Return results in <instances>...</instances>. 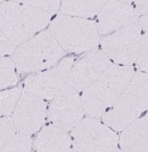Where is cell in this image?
Masks as SVG:
<instances>
[{"label": "cell", "mask_w": 148, "mask_h": 152, "mask_svg": "<svg viewBox=\"0 0 148 152\" xmlns=\"http://www.w3.org/2000/svg\"><path fill=\"white\" fill-rule=\"evenodd\" d=\"M134 74L130 66L110 64L93 84L83 91L81 97L84 113L95 118H103L114 105Z\"/></svg>", "instance_id": "cell-1"}, {"label": "cell", "mask_w": 148, "mask_h": 152, "mask_svg": "<svg viewBox=\"0 0 148 152\" xmlns=\"http://www.w3.org/2000/svg\"><path fill=\"white\" fill-rule=\"evenodd\" d=\"M51 15L16 1L4 2L0 7V30L14 45H19L43 29Z\"/></svg>", "instance_id": "cell-2"}, {"label": "cell", "mask_w": 148, "mask_h": 152, "mask_svg": "<svg viewBox=\"0 0 148 152\" xmlns=\"http://www.w3.org/2000/svg\"><path fill=\"white\" fill-rule=\"evenodd\" d=\"M64 55V50L47 30L18 45L12 60L20 73H36L53 66Z\"/></svg>", "instance_id": "cell-3"}, {"label": "cell", "mask_w": 148, "mask_h": 152, "mask_svg": "<svg viewBox=\"0 0 148 152\" xmlns=\"http://www.w3.org/2000/svg\"><path fill=\"white\" fill-rule=\"evenodd\" d=\"M148 78L147 73H134L115 103L103 116L107 126L121 131L138 119L148 109Z\"/></svg>", "instance_id": "cell-4"}, {"label": "cell", "mask_w": 148, "mask_h": 152, "mask_svg": "<svg viewBox=\"0 0 148 152\" xmlns=\"http://www.w3.org/2000/svg\"><path fill=\"white\" fill-rule=\"evenodd\" d=\"M49 31L64 51L87 52L96 48L100 33L94 22L87 18L62 14L51 22Z\"/></svg>", "instance_id": "cell-5"}, {"label": "cell", "mask_w": 148, "mask_h": 152, "mask_svg": "<svg viewBox=\"0 0 148 152\" xmlns=\"http://www.w3.org/2000/svg\"><path fill=\"white\" fill-rule=\"evenodd\" d=\"M98 119H82L71 130L72 147L76 152H115L118 137Z\"/></svg>", "instance_id": "cell-6"}, {"label": "cell", "mask_w": 148, "mask_h": 152, "mask_svg": "<svg viewBox=\"0 0 148 152\" xmlns=\"http://www.w3.org/2000/svg\"><path fill=\"white\" fill-rule=\"evenodd\" d=\"M141 36V30L136 22L103 36L102 51L117 64L130 66L136 61Z\"/></svg>", "instance_id": "cell-7"}, {"label": "cell", "mask_w": 148, "mask_h": 152, "mask_svg": "<svg viewBox=\"0 0 148 152\" xmlns=\"http://www.w3.org/2000/svg\"><path fill=\"white\" fill-rule=\"evenodd\" d=\"M84 113L78 91L67 81L52 99L49 119L53 125L68 132L82 119Z\"/></svg>", "instance_id": "cell-8"}, {"label": "cell", "mask_w": 148, "mask_h": 152, "mask_svg": "<svg viewBox=\"0 0 148 152\" xmlns=\"http://www.w3.org/2000/svg\"><path fill=\"white\" fill-rule=\"evenodd\" d=\"M74 58H63L52 67L29 76L24 82V91L42 99H52L67 81Z\"/></svg>", "instance_id": "cell-9"}, {"label": "cell", "mask_w": 148, "mask_h": 152, "mask_svg": "<svg viewBox=\"0 0 148 152\" xmlns=\"http://www.w3.org/2000/svg\"><path fill=\"white\" fill-rule=\"evenodd\" d=\"M47 114L43 99L24 91L12 112V120L18 132L31 135L40 130Z\"/></svg>", "instance_id": "cell-10"}, {"label": "cell", "mask_w": 148, "mask_h": 152, "mask_svg": "<svg viewBox=\"0 0 148 152\" xmlns=\"http://www.w3.org/2000/svg\"><path fill=\"white\" fill-rule=\"evenodd\" d=\"M110 63L102 50L86 52L73 63L68 77V84L79 92L84 91L102 75Z\"/></svg>", "instance_id": "cell-11"}, {"label": "cell", "mask_w": 148, "mask_h": 152, "mask_svg": "<svg viewBox=\"0 0 148 152\" xmlns=\"http://www.w3.org/2000/svg\"><path fill=\"white\" fill-rule=\"evenodd\" d=\"M137 18L130 4L108 0L97 14L95 24L100 34L103 36L136 22Z\"/></svg>", "instance_id": "cell-12"}, {"label": "cell", "mask_w": 148, "mask_h": 152, "mask_svg": "<svg viewBox=\"0 0 148 152\" xmlns=\"http://www.w3.org/2000/svg\"><path fill=\"white\" fill-rule=\"evenodd\" d=\"M71 147L67 131L53 124L43 127L33 141V148L38 152H69Z\"/></svg>", "instance_id": "cell-13"}, {"label": "cell", "mask_w": 148, "mask_h": 152, "mask_svg": "<svg viewBox=\"0 0 148 152\" xmlns=\"http://www.w3.org/2000/svg\"><path fill=\"white\" fill-rule=\"evenodd\" d=\"M119 141L120 148L126 152H148V115L138 118L123 130Z\"/></svg>", "instance_id": "cell-14"}, {"label": "cell", "mask_w": 148, "mask_h": 152, "mask_svg": "<svg viewBox=\"0 0 148 152\" xmlns=\"http://www.w3.org/2000/svg\"><path fill=\"white\" fill-rule=\"evenodd\" d=\"M108 0H62V14L87 18L97 15Z\"/></svg>", "instance_id": "cell-15"}, {"label": "cell", "mask_w": 148, "mask_h": 152, "mask_svg": "<svg viewBox=\"0 0 148 152\" xmlns=\"http://www.w3.org/2000/svg\"><path fill=\"white\" fill-rule=\"evenodd\" d=\"M17 81L15 67L12 60L0 56V89L14 86Z\"/></svg>", "instance_id": "cell-16"}, {"label": "cell", "mask_w": 148, "mask_h": 152, "mask_svg": "<svg viewBox=\"0 0 148 152\" xmlns=\"http://www.w3.org/2000/svg\"><path fill=\"white\" fill-rule=\"evenodd\" d=\"M22 92L20 88L0 91V118L12 113Z\"/></svg>", "instance_id": "cell-17"}, {"label": "cell", "mask_w": 148, "mask_h": 152, "mask_svg": "<svg viewBox=\"0 0 148 152\" xmlns=\"http://www.w3.org/2000/svg\"><path fill=\"white\" fill-rule=\"evenodd\" d=\"M31 135L18 132L0 151L30 152L33 148Z\"/></svg>", "instance_id": "cell-18"}, {"label": "cell", "mask_w": 148, "mask_h": 152, "mask_svg": "<svg viewBox=\"0 0 148 152\" xmlns=\"http://www.w3.org/2000/svg\"><path fill=\"white\" fill-rule=\"evenodd\" d=\"M40 10L49 14H54L60 7L61 0H12Z\"/></svg>", "instance_id": "cell-19"}, {"label": "cell", "mask_w": 148, "mask_h": 152, "mask_svg": "<svg viewBox=\"0 0 148 152\" xmlns=\"http://www.w3.org/2000/svg\"><path fill=\"white\" fill-rule=\"evenodd\" d=\"M16 130L12 118H0V151L16 134Z\"/></svg>", "instance_id": "cell-20"}, {"label": "cell", "mask_w": 148, "mask_h": 152, "mask_svg": "<svg viewBox=\"0 0 148 152\" xmlns=\"http://www.w3.org/2000/svg\"><path fill=\"white\" fill-rule=\"evenodd\" d=\"M148 31L141 34L136 61L138 68L142 72H147L148 69Z\"/></svg>", "instance_id": "cell-21"}, {"label": "cell", "mask_w": 148, "mask_h": 152, "mask_svg": "<svg viewBox=\"0 0 148 152\" xmlns=\"http://www.w3.org/2000/svg\"><path fill=\"white\" fill-rule=\"evenodd\" d=\"M15 46L0 30V56L12 54Z\"/></svg>", "instance_id": "cell-22"}, {"label": "cell", "mask_w": 148, "mask_h": 152, "mask_svg": "<svg viewBox=\"0 0 148 152\" xmlns=\"http://www.w3.org/2000/svg\"><path fill=\"white\" fill-rule=\"evenodd\" d=\"M133 7L137 17L146 15L148 14V0H134Z\"/></svg>", "instance_id": "cell-23"}, {"label": "cell", "mask_w": 148, "mask_h": 152, "mask_svg": "<svg viewBox=\"0 0 148 152\" xmlns=\"http://www.w3.org/2000/svg\"><path fill=\"white\" fill-rule=\"evenodd\" d=\"M136 22L141 31L144 32L148 31V15L137 17Z\"/></svg>", "instance_id": "cell-24"}, {"label": "cell", "mask_w": 148, "mask_h": 152, "mask_svg": "<svg viewBox=\"0 0 148 152\" xmlns=\"http://www.w3.org/2000/svg\"><path fill=\"white\" fill-rule=\"evenodd\" d=\"M117 1L125 2V3H128V4H130V3L134 1V0H117Z\"/></svg>", "instance_id": "cell-25"}, {"label": "cell", "mask_w": 148, "mask_h": 152, "mask_svg": "<svg viewBox=\"0 0 148 152\" xmlns=\"http://www.w3.org/2000/svg\"><path fill=\"white\" fill-rule=\"evenodd\" d=\"M3 0H0V1H2Z\"/></svg>", "instance_id": "cell-26"}]
</instances>
